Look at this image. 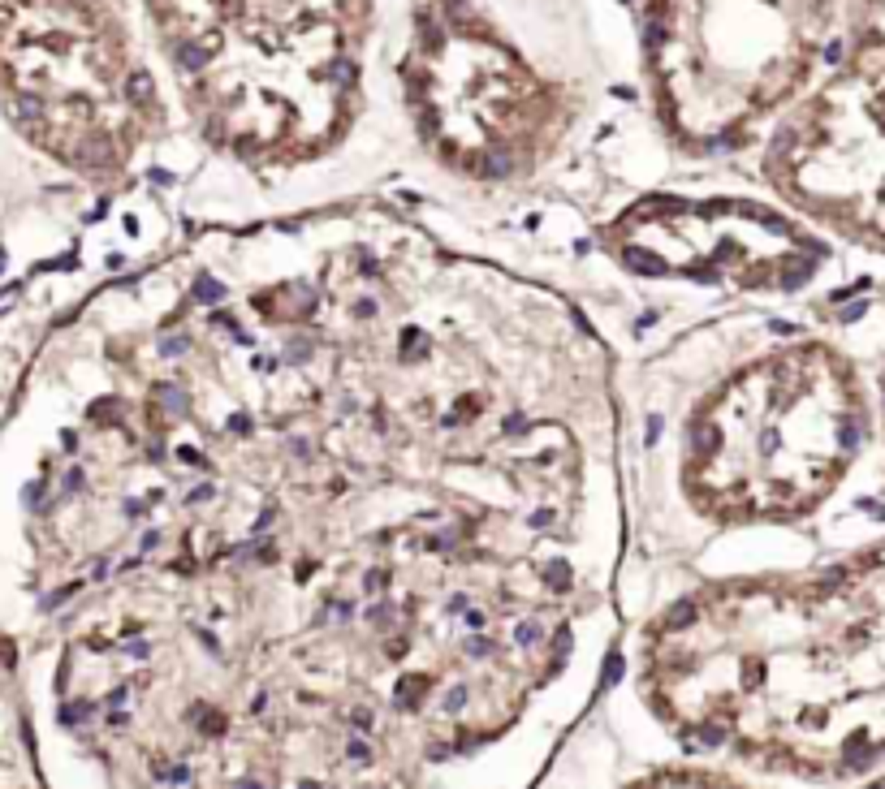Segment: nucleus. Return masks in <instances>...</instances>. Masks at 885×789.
Wrapping results in <instances>:
<instances>
[{
    "instance_id": "5",
    "label": "nucleus",
    "mask_w": 885,
    "mask_h": 789,
    "mask_svg": "<svg viewBox=\"0 0 885 789\" xmlns=\"http://www.w3.org/2000/svg\"><path fill=\"white\" fill-rule=\"evenodd\" d=\"M0 104L100 203L165 186L152 151L173 121L125 0H0Z\"/></svg>"
},
{
    "instance_id": "10",
    "label": "nucleus",
    "mask_w": 885,
    "mask_h": 789,
    "mask_svg": "<svg viewBox=\"0 0 885 789\" xmlns=\"http://www.w3.org/2000/svg\"><path fill=\"white\" fill-rule=\"evenodd\" d=\"M0 789H43V785H22V781H18V785H0Z\"/></svg>"
},
{
    "instance_id": "9",
    "label": "nucleus",
    "mask_w": 885,
    "mask_h": 789,
    "mask_svg": "<svg viewBox=\"0 0 885 789\" xmlns=\"http://www.w3.org/2000/svg\"><path fill=\"white\" fill-rule=\"evenodd\" d=\"M860 789H885V768H881V772H873V777H868Z\"/></svg>"
},
{
    "instance_id": "11",
    "label": "nucleus",
    "mask_w": 885,
    "mask_h": 789,
    "mask_svg": "<svg viewBox=\"0 0 885 789\" xmlns=\"http://www.w3.org/2000/svg\"><path fill=\"white\" fill-rule=\"evenodd\" d=\"M881 406H885V401H881Z\"/></svg>"
},
{
    "instance_id": "2",
    "label": "nucleus",
    "mask_w": 885,
    "mask_h": 789,
    "mask_svg": "<svg viewBox=\"0 0 885 789\" xmlns=\"http://www.w3.org/2000/svg\"><path fill=\"white\" fill-rule=\"evenodd\" d=\"M868 431L855 363L756 307L696 315L618 354L622 617L700 578L738 535L820 513Z\"/></svg>"
},
{
    "instance_id": "1",
    "label": "nucleus",
    "mask_w": 885,
    "mask_h": 789,
    "mask_svg": "<svg viewBox=\"0 0 885 789\" xmlns=\"http://www.w3.org/2000/svg\"><path fill=\"white\" fill-rule=\"evenodd\" d=\"M5 453V634L134 574L277 789H527L622 638L614 341L389 199L87 289Z\"/></svg>"
},
{
    "instance_id": "8",
    "label": "nucleus",
    "mask_w": 885,
    "mask_h": 789,
    "mask_svg": "<svg viewBox=\"0 0 885 789\" xmlns=\"http://www.w3.org/2000/svg\"><path fill=\"white\" fill-rule=\"evenodd\" d=\"M791 777L760 772L713 755H656L626 759L596 712L561 742L536 789H786Z\"/></svg>"
},
{
    "instance_id": "7",
    "label": "nucleus",
    "mask_w": 885,
    "mask_h": 789,
    "mask_svg": "<svg viewBox=\"0 0 885 789\" xmlns=\"http://www.w3.org/2000/svg\"><path fill=\"white\" fill-rule=\"evenodd\" d=\"M820 26V0H648L639 39L656 125L691 160L734 155L803 87Z\"/></svg>"
},
{
    "instance_id": "6",
    "label": "nucleus",
    "mask_w": 885,
    "mask_h": 789,
    "mask_svg": "<svg viewBox=\"0 0 885 789\" xmlns=\"http://www.w3.org/2000/svg\"><path fill=\"white\" fill-rule=\"evenodd\" d=\"M397 100L419 155L484 207L523 195L574 125L561 83L544 78L475 0L415 5L397 56Z\"/></svg>"
},
{
    "instance_id": "3",
    "label": "nucleus",
    "mask_w": 885,
    "mask_h": 789,
    "mask_svg": "<svg viewBox=\"0 0 885 789\" xmlns=\"http://www.w3.org/2000/svg\"><path fill=\"white\" fill-rule=\"evenodd\" d=\"M592 712L626 759L713 755L812 785L868 781L885 768V543L665 591L626 621Z\"/></svg>"
},
{
    "instance_id": "4",
    "label": "nucleus",
    "mask_w": 885,
    "mask_h": 789,
    "mask_svg": "<svg viewBox=\"0 0 885 789\" xmlns=\"http://www.w3.org/2000/svg\"><path fill=\"white\" fill-rule=\"evenodd\" d=\"M143 22L169 121L247 182L238 229L367 199L342 151L372 112L376 0H143Z\"/></svg>"
}]
</instances>
